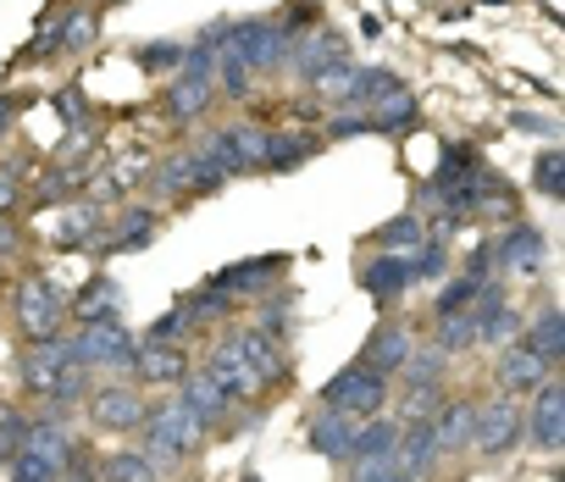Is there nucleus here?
<instances>
[{"label": "nucleus", "mask_w": 565, "mask_h": 482, "mask_svg": "<svg viewBox=\"0 0 565 482\" xmlns=\"http://www.w3.org/2000/svg\"><path fill=\"white\" fill-rule=\"evenodd\" d=\"M438 443H433V421H405L399 427V443H394V465L405 471V482H433L438 471Z\"/></svg>", "instance_id": "6ab92c4d"}, {"label": "nucleus", "mask_w": 565, "mask_h": 482, "mask_svg": "<svg viewBox=\"0 0 565 482\" xmlns=\"http://www.w3.org/2000/svg\"><path fill=\"white\" fill-rule=\"evenodd\" d=\"M361 133H372V117L366 111H333L328 117V139H361Z\"/></svg>", "instance_id": "603ef678"}, {"label": "nucleus", "mask_w": 565, "mask_h": 482, "mask_svg": "<svg viewBox=\"0 0 565 482\" xmlns=\"http://www.w3.org/2000/svg\"><path fill=\"white\" fill-rule=\"evenodd\" d=\"M411 350H416V339H411L399 322H377L372 339H366V350H361V361H366L372 372H383V377H399V366H405Z\"/></svg>", "instance_id": "bb28decb"}, {"label": "nucleus", "mask_w": 565, "mask_h": 482, "mask_svg": "<svg viewBox=\"0 0 565 482\" xmlns=\"http://www.w3.org/2000/svg\"><path fill=\"white\" fill-rule=\"evenodd\" d=\"M238 482H260V471H255V465H249V471H238Z\"/></svg>", "instance_id": "052dcab7"}, {"label": "nucleus", "mask_w": 565, "mask_h": 482, "mask_svg": "<svg viewBox=\"0 0 565 482\" xmlns=\"http://www.w3.org/2000/svg\"><path fill=\"white\" fill-rule=\"evenodd\" d=\"M444 278H449V245L422 238V245L411 250V283H444Z\"/></svg>", "instance_id": "58836bf2"}, {"label": "nucleus", "mask_w": 565, "mask_h": 482, "mask_svg": "<svg viewBox=\"0 0 565 482\" xmlns=\"http://www.w3.org/2000/svg\"><path fill=\"white\" fill-rule=\"evenodd\" d=\"M388 394H394V377L372 372L366 361H350V366L322 388V405H328V410H344V416H355V421H366V416H383V410H388Z\"/></svg>", "instance_id": "39448f33"}, {"label": "nucleus", "mask_w": 565, "mask_h": 482, "mask_svg": "<svg viewBox=\"0 0 565 482\" xmlns=\"http://www.w3.org/2000/svg\"><path fill=\"white\" fill-rule=\"evenodd\" d=\"M471 421H477V399H444L438 416H433L438 454H466L471 449Z\"/></svg>", "instance_id": "cd10ccee"}, {"label": "nucleus", "mask_w": 565, "mask_h": 482, "mask_svg": "<svg viewBox=\"0 0 565 482\" xmlns=\"http://www.w3.org/2000/svg\"><path fill=\"white\" fill-rule=\"evenodd\" d=\"M95 476H100V482H161V471H156V460H150L145 449H111V454L95 465Z\"/></svg>", "instance_id": "72a5a7b5"}, {"label": "nucleus", "mask_w": 565, "mask_h": 482, "mask_svg": "<svg viewBox=\"0 0 565 482\" xmlns=\"http://www.w3.org/2000/svg\"><path fill=\"white\" fill-rule=\"evenodd\" d=\"M460 278H471V283H493V278H499V272H493V238H477L471 256H466V267H460Z\"/></svg>", "instance_id": "09e8293b"}, {"label": "nucleus", "mask_w": 565, "mask_h": 482, "mask_svg": "<svg viewBox=\"0 0 565 482\" xmlns=\"http://www.w3.org/2000/svg\"><path fill=\"white\" fill-rule=\"evenodd\" d=\"M227 56H238L249 73L289 67V56H295V34L282 29L277 18H238V23H227Z\"/></svg>", "instance_id": "20e7f679"}, {"label": "nucleus", "mask_w": 565, "mask_h": 482, "mask_svg": "<svg viewBox=\"0 0 565 482\" xmlns=\"http://www.w3.org/2000/svg\"><path fill=\"white\" fill-rule=\"evenodd\" d=\"M282 272H289V256H249V261H233V267H222L216 278H205V289H216V294H227L233 306L238 300H260L266 289H277L282 283Z\"/></svg>", "instance_id": "1a4fd4ad"}, {"label": "nucleus", "mask_w": 565, "mask_h": 482, "mask_svg": "<svg viewBox=\"0 0 565 482\" xmlns=\"http://www.w3.org/2000/svg\"><path fill=\"white\" fill-rule=\"evenodd\" d=\"M156 227H161V216H156V205H128L111 227H106V238H100V256H122V250H145L150 238H156Z\"/></svg>", "instance_id": "393cba45"}, {"label": "nucleus", "mask_w": 565, "mask_h": 482, "mask_svg": "<svg viewBox=\"0 0 565 482\" xmlns=\"http://www.w3.org/2000/svg\"><path fill=\"white\" fill-rule=\"evenodd\" d=\"M216 100V73H200V67H178L167 78V117L172 122H200Z\"/></svg>", "instance_id": "2eb2a0df"}, {"label": "nucleus", "mask_w": 565, "mask_h": 482, "mask_svg": "<svg viewBox=\"0 0 565 482\" xmlns=\"http://www.w3.org/2000/svg\"><path fill=\"white\" fill-rule=\"evenodd\" d=\"M548 377H554V366H548L543 355H532L521 339H515V344H504V350H499V361H493V383H499V394H504V399L532 394V388H543Z\"/></svg>", "instance_id": "4468645a"}, {"label": "nucleus", "mask_w": 565, "mask_h": 482, "mask_svg": "<svg viewBox=\"0 0 565 482\" xmlns=\"http://www.w3.org/2000/svg\"><path fill=\"white\" fill-rule=\"evenodd\" d=\"M350 51H344V34L339 29H317V34H306V40H295V56H289V73L311 89L317 84V73H328L333 62H344Z\"/></svg>", "instance_id": "aec40b11"}, {"label": "nucleus", "mask_w": 565, "mask_h": 482, "mask_svg": "<svg viewBox=\"0 0 565 482\" xmlns=\"http://www.w3.org/2000/svg\"><path fill=\"white\" fill-rule=\"evenodd\" d=\"M23 438H29V416H23L18 405L0 399V465H7V460L23 449Z\"/></svg>", "instance_id": "a18cd8bd"}, {"label": "nucleus", "mask_w": 565, "mask_h": 482, "mask_svg": "<svg viewBox=\"0 0 565 482\" xmlns=\"http://www.w3.org/2000/svg\"><path fill=\"white\" fill-rule=\"evenodd\" d=\"M466 227V216H455V211H438L433 216V227H427V238H433V245H449V238Z\"/></svg>", "instance_id": "6e6d98bb"}, {"label": "nucleus", "mask_w": 565, "mask_h": 482, "mask_svg": "<svg viewBox=\"0 0 565 482\" xmlns=\"http://www.w3.org/2000/svg\"><path fill=\"white\" fill-rule=\"evenodd\" d=\"M366 117H372V133H411L422 122V106H416V95L405 84H394Z\"/></svg>", "instance_id": "7c9ffc66"}, {"label": "nucleus", "mask_w": 565, "mask_h": 482, "mask_svg": "<svg viewBox=\"0 0 565 482\" xmlns=\"http://www.w3.org/2000/svg\"><path fill=\"white\" fill-rule=\"evenodd\" d=\"M521 344L532 355H543L548 366H559V355H565V311L559 306H537V317H526V328H521Z\"/></svg>", "instance_id": "c85d7f7f"}, {"label": "nucleus", "mask_w": 565, "mask_h": 482, "mask_svg": "<svg viewBox=\"0 0 565 482\" xmlns=\"http://www.w3.org/2000/svg\"><path fill=\"white\" fill-rule=\"evenodd\" d=\"M205 150H211L227 172H255L260 156H266V128H255V122H227V128H216V133L205 139Z\"/></svg>", "instance_id": "dca6fc26"}, {"label": "nucleus", "mask_w": 565, "mask_h": 482, "mask_svg": "<svg viewBox=\"0 0 565 482\" xmlns=\"http://www.w3.org/2000/svg\"><path fill=\"white\" fill-rule=\"evenodd\" d=\"M178 306L189 311V328H194V322H227V317L238 311V306H233L227 294H216V289H194V294L178 300Z\"/></svg>", "instance_id": "79ce46f5"}, {"label": "nucleus", "mask_w": 565, "mask_h": 482, "mask_svg": "<svg viewBox=\"0 0 565 482\" xmlns=\"http://www.w3.org/2000/svg\"><path fill=\"white\" fill-rule=\"evenodd\" d=\"M84 405H89V421H95L100 432H111V438L139 432L145 416H150V399H145L139 383H95Z\"/></svg>", "instance_id": "0eeeda50"}, {"label": "nucleus", "mask_w": 565, "mask_h": 482, "mask_svg": "<svg viewBox=\"0 0 565 482\" xmlns=\"http://www.w3.org/2000/svg\"><path fill=\"white\" fill-rule=\"evenodd\" d=\"M106 227H111V216H106L100 205H89V200L78 205V200H73V205L62 211V222H56L51 238H56V250H100Z\"/></svg>", "instance_id": "412c9836"}, {"label": "nucleus", "mask_w": 565, "mask_h": 482, "mask_svg": "<svg viewBox=\"0 0 565 482\" xmlns=\"http://www.w3.org/2000/svg\"><path fill=\"white\" fill-rule=\"evenodd\" d=\"M95 45V12H67L62 18V51H84Z\"/></svg>", "instance_id": "de8ad7c7"}, {"label": "nucleus", "mask_w": 565, "mask_h": 482, "mask_svg": "<svg viewBox=\"0 0 565 482\" xmlns=\"http://www.w3.org/2000/svg\"><path fill=\"white\" fill-rule=\"evenodd\" d=\"M89 377H95V372H84V366L67 355V339H45V344H29V350H23V388H29L34 399L56 405V410L89 399V388H95Z\"/></svg>", "instance_id": "f03ea898"}, {"label": "nucleus", "mask_w": 565, "mask_h": 482, "mask_svg": "<svg viewBox=\"0 0 565 482\" xmlns=\"http://www.w3.org/2000/svg\"><path fill=\"white\" fill-rule=\"evenodd\" d=\"M394 443H399V421L394 416H366L355 427L350 460H394Z\"/></svg>", "instance_id": "473e14b6"}, {"label": "nucleus", "mask_w": 565, "mask_h": 482, "mask_svg": "<svg viewBox=\"0 0 565 482\" xmlns=\"http://www.w3.org/2000/svg\"><path fill=\"white\" fill-rule=\"evenodd\" d=\"M521 438H526V416H521V405L504 399V394H488V399L477 405V421H471V449L488 454V460H499V454H510Z\"/></svg>", "instance_id": "6e6552de"}, {"label": "nucleus", "mask_w": 565, "mask_h": 482, "mask_svg": "<svg viewBox=\"0 0 565 482\" xmlns=\"http://www.w3.org/2000/svg\"><path fill=\"white\" fill-rule=\"evenodd\" d=\"M355 416H344V410H328V405H317V416H311V427H306V443L322 454V460H350V443H355Z\"/></svg>", "instance_id": "b1692460"}, {"label": "nucleus", "mask_w": 565, "mask_h": 482, "mask_svg": "<svg viewBox=\"0 0 565 482\" xmlns=\"http://www.w3.org/2000/svg\"><path fill=\"white\" fill-rule=\"evenodd\" d=\"M510 122H515L521 133H537V139H554V133H559V122H554V117H543V111H515Z\"/></svg>", "instance_id": "5fc2aeb1"}, {"label": "nucleus", "mask_w": 565, "mask_h": 482, "mask_svg": "<svg viewBox=\"0 0 565 482\" xmlns=\"http://www.w3.org/2000/svg\"><path fill=\"white\" fill-rule=\"evenodd\" d=\"M350 482H405L394 460H350Z\"/></svg>", "instance_id": "3c124183"}, {"label": "nucleus", "mask_w": 565, "mask_h": 482, "mask_svg": "<svg viewBox=\"0 0 565 482\" xmlns=\"http://www.w3.org/2000/svg\"><path fill=\"white\" fill-rule=\"evenodd\" d=\"M18 200H23V172L7 161V167H0V216H12Z\"/></svg>", "instance_id": "864d4df0"}, {"label": "nucleus", "mask_w": 565, "mask_h": 482, "mask_svg": "<svg viewBox=\"0 0 565 482\" xmlns=\"http://www.w3.org/2000/svg\"><path fill=\"white\" fill-rule=\"evenodd\" d=\"M394 84H399V78H394L388 67H355L350 84L339 89V111H366V106H377Z\"/></svg>", "instance_id": "2f4dec72"}, {"label": "nucleus", "mask_w": 565, "mask_h": 482, "mask_svg": "<svg viewBox=\"0 0 565 482\" xmlns=\"http://www.w3.org/2000/svg\"><path fill=\"white\" fill-rule=\"evenodd\" d=\"M361 289L377 300V306H394L405 289H411V256H394V250H377L366 267H361Z\"/></svg>", "instance_id": "5701e85b"}, {"label": "nucleus", "mask_w": 565, "mask_h": 482, "mask_svg": "<svg viewBox=\"0 0 565 482\" xmlns=\"http://www.w3.org/2000/svg\"><path fill=\"white\" fill-rule=\"evenodd\" d=\"M205 372H211V377L233 394V405H255V399L266 394V383L255 377V366H249V355H244V344H238V328H233V333H222V339L211 344Z\"/></svg>", "instance_id": "9d476101"}, {"label": "nucleus", "mask_w": 565, "mask_h": 482, "mask_svg": "<svg viewBox=\"0 0 565 482\" xmlns=\"http://www.w3.org/2000/svg\"><path fill=\"white\" fill-rule=\"evenodd\" d=\"M134 350H139V333H128L122 322L78 328V333L67 339V355H73L84 372H134Z\"/></svg>", "instance_id": "423d86ee"}, {"label": "nucleus", "mask_w": 565, "mask_h": 482, "mask_svg": "<svg viewBox=\"0 0 565 482\" xmlns=\"http://www.w3.org/2000/svg\"><path fill=\"white\" fill-rule=\"evenodd\" d=\"M255 73L238 62V56H227L222 51V62H216V95H227V100H249L255 95V84H249Z\"/></svg>", "instance_id": "37998d69"}, {"label": "nucleus", "mask_w": 565, "mask_h": 482, "mask_svg": "<svg viewBox=\"0 0 565 482\" xmlns=\"http://www.w3.org/2000/svg\"><path fill=\"white\" fill-rule=\"evenodd\" d=\"M438 405H444V388H405V394H399L394 421H399V427H405V421H433V416H438Z\"/></svg>", "instance_id": "c03bdc74"}, {"label": "nucleus", "mask_w": 565, "mask_h": 482, "mask_svg": "<svg viewBox=\"0 0 565 482\" xmlns=\"http://www.w3.org/2000/svg\"><path fill=\"white\" fill-rule=\"evenodd\" d=\"M521 416H526V438L543 449V454H554L559 443H565V388L548 377L543 388H532V405H521Z\"/></svg>", "instance_id": "ddd939ff"}, {"label": "nucleus", "mask_w": 565, "mask_h": 482, "mask_svg": "<svg viewBox=\"0 0 565 482\" xmlns=\"http://www.w3.org/2000/svg\"><path fill=\"white\" fill-rule=\"evenodd\" d=\"M18 111H23V100H18V95H0V133H7V128L18 122Z\"/></svg>", "instance_id": "4d7b16f0"}, {"label": "nucleus", "mask_w": 565, "mask_h": 482, "mask_svg": "<svg viewBox=\"0 0 565 482\" xmlns=\"http://www.w3.org/2000/svg\"><path fill=\"white\" fill-rule=\"evenodd\" d=\"M532 189H537L543 200H559V194H565V150H559V144H548V150L537 156V167H532Z\"/></svg>", "instance_id": "ea45409f"}, {"label": "nucleus", "mask_w": 565, "mask_h": 482, "mask_svg": "<svg viewBox=\"0 0 565 482\" xmlns=\"http://www.w3.org/2000/svg\"><path fill=\"white\" fill-rule=\"evenodd\" d=\"M238 344H244V355H249V366H255V377H260L266 388H282V383L295 377L289 344H277V339H266V333H255V328H238Z\"/></svg>", "instance_id": "4be33fe9"}, {"label": "nucleus", "mask_w": 565, "mask_h": 482, "mask_svg": "<svg viewBox=\"0 0 565 482\" xmlns=\"http://www.w3.org/2000/svg\"><path fill=\"white\" fill-rule=\"evenodd\" d=\"M477 289H482V283H471V278H444L438 294H433V317H460V311H471Z\"/></svg>", "instance_id": "a19ab883"}, {"label": "nucleus", "mask_w": 565, "mask_h": 482, "mask_svg": "<svg viewBox=\"0 0 565 482\" xmlns=\"http://www.w3.org/2000/svg\"><path fill=\"white\" fill-rule=\"evenodd\" d=\"M317 150H322V139H311V133H300V128H266L260 172H295V167H306Z\"/></svg>", "instance_id": "a878e982"}, {"label": "nucleus", "mask_w": 565, "mask_h": 482, "mask_svg": "<svg viewBox=\"0 0 565 482\" xmlns=\"http://www.w3.org/2000/svg\"><path fill=\"white\" fill-rule=\"evenodd\" d=\"M183 328H189V311H183V306H172V311H167V317H156V322H150V328H145L139 339H156V344H178V333H183Z\"/></svg>", "instance_id": "8fccbe9b"}, {"label": "nucleus", "mask_w": 565, "mask_h": 482, "mask_svg": "<svg viewBox=\"0 0 565 482\" xmlns=\"http://www.w3.org/2000/svg\"><path fill=\"white\" fill-rule=\"evenodd\" d=\"M12 245H18V233H12V216H0V256H12Z\"/></svg>", "instance_id": "13d9d810"}, {"label": "nucleus", "mask_w": 565, "mask_h": 482, "mask_svg": "<svg viewBox=\"0 0 565 482\" xmlns=\"http://www.w3.org/2000/svg\"><path fill=\"white\" fill-rule=\"evenodd\" d=\"M178 399H183V405H189L211 432H216V427H227V421H233V410H238V405H233V394H227L205 366H189V377L178 383Z\"/></svg>", "instance_id": "f3484780"}, {"label": "nucleus", "mask_w": 565, "mask_h": 482, "mask_svg": "<svg viewBox=\"0 0 565 482\" xmlns=\"http://www.w3.org/2000/svg\"><path fill=\"white\" fill-rule=\"evenodd\" d=\"M433 350H438L444 361L477 350V322H471V311H460V317H433Z\"/></svg>", "instance_id": "f704fd0d"}, {"label": "nucleus", "mask_w": 565, "mask_h": 482, "mask_svg": "<svg viewBox=\"0 0 565 482\" xmlns=\"http://www.w3.org/2000/svg\"><path fill=\"white\" fill-rule=\"evenodd\" d=\"M106 7H122V0H106Z\"/></svg>", "instance_id": "680f3d73"}, {"label": "nucleus", "mask_w": 565, "mask_h": 482, "mask_svg": "<svg viewBox=\"0 0 565 482\" xmlns=\"http://www.w3.org/2000/svg\"><path fill=\"white\" fill-rule=\"evenodd\" d=\"M189 183H194V161H189V156H172V161H161V167H156L150 194H156V200H183V194H189Z\"/></svg>", "instance_id": "4c0bfd02"}, {"label": "nucleus", "mask_w": 565, "mask_h": 482, "mask_svg": "<svg viewBox=\"0 0 565 482\" xmlns=\"http://www.w3.org/2000/svg\"><path fill=\"white\" fill-rule=\"evenodd\" d=\"M399 377H405V388H444V355H438L433 344H416V350L405 355Z\"/></svg>", "instance_id": "e433bc0d"}, {"label": "nucleus", "mask_w": 565, "mask_h": 482, "mask_svg": "<svg viewBox=\"0 0 565 482\" xmlns=\"http://www.w3.org/2000/svg\"><path fill=\"white\" fill-rule=\"evenodd\" d=\"M122 306H128L122 283H117V278H106V272H95L78 294H67V322H78V328L122 322Z\"/></svg>", "instance_id": "f8f14e48"}, {"label": "nucleus", "mask_w": 565, "mask_h": 482, "mask_svg": "<svg viewBox=\"0 0 565 482\" xmlns=\"http://www.w3.org/2000/svg\"><path fill=\"white\" fill-rule=\"evenodd\" d=\"M422 238H427V222H422L416 211H405V216H394V222H383V227L372 233V245H377V250H394V256H411Z\"/></svg>", "instance_id": "c9c22d12"}, {"label": "nucleus", "mask_w": 565, "mask_h": 482, "mask_svg": "<svg viewBox=\"0 0 565 482\" xmlns=\"http://www.w3.org/2000/svg\"><path fill=\"white\" fill-rule=\"evenodd\" d=\"M249 328L266 333V339H277V344H289L295 339V294L289 289H266L255 300V322Z\"/></svg>", "instance_id": "c756f323"}, {"label": "nucleus", "mask_w": 565, "mask_h": 482, "mask_svg": "<svg viewBox=\"0 0 565 482\" xmlns=\"http://www.w3.org/2000/svg\"><path fill=\"white\" fill-rule=\"evenodd\" d=\"M12 317H18V328H23L29 344L62 339V328H67V294H62L45 272H29V278L12 289Z\"/></svg>", "instance_id": "7ed1b4c3"}, {"label": "nucleus", "mask_w": 565, "mask_h": 482, "mask_svg": "<svg viewBox=\"0 0 565 482\" xmlns=\"http://www.w3.org/2000/svg\"><path fill=\"white\" fill-rule=\"evenodd\" d=\"M543 261H548V245H543V233L532 227V222H510L499 238H493V272H504V278H537L543 272Z\"/></svg>", "instance_id": "9b49d317"}, {"label": "nucleus", "mask_w": 565, "mask_h": 482, "mask_svg": "<svg viewBox=\"0 0 565 482\" xmlns=\"http://www.w3.org/2000/svg\"><path fill=\"white\" fill-rule=\"evenodd\" d=\"M145 454L156 460V471L167 476V471H178V465H189L194 454H205V443H211V427L183 405V399H161V405H150V416H145Z\"/></svg>", "instance_id": "f257e3e1"}, {"label": "nucleus", "mask_w": 565, "mask_h": 482, "mask_svg": "<svg viewBox=\"0 0 565 482\" xmlns=\"http://www.w3.org/2000/svg\"><path fill=\"white\" fill-rule=\"evenodd\" d=\"M183 51H189V45H167V40H156V45H139L134 62L150 67V73H178V67H183Z\"/></svg>", "instance_id": "49530a36"}, {"label": "nucleus", "mask_w": 565, "mask_h": 482, "mask_svg": "<svg viewBox=\"0 0 565 482\" xmlns=\"http://www.w3.org/2000/svg\"><path fill=\"white\" fill-rule=\"evenodd\" d=\"M56 482H100V476H95V471H89V465H84V460H78V465H73V471H62V476H56Z\"/></svg>", "instance_id": "bf43d9fd"}, {"label": "nucleus", "mask_w": 565, "mask_h": 482, "mask_svg": "<svg viewBox=\"0 0 565 482\" xmlns=\"http://www.w3.org/2000/svg\"><path fill=\"white\" fill-rule=\"evenodd\" d=\"M183 377H189V355L178 344L139 339V350H134V383L139 388H178Z\"/></svg>", "instance_id": "a211bd4d"}]
</instances>
